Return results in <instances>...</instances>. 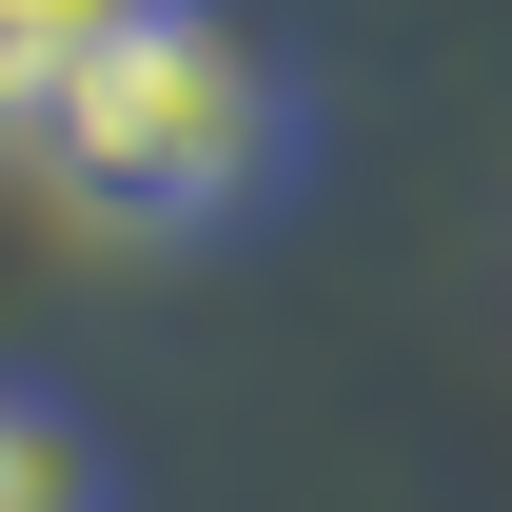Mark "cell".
Returning a JSON list of instances; mask_svg holds the SVG:
<instances>
[{"instance_id":"obj_1","label":"cell","mask_w":512,"mask_h":512,"mask_svg":"<svg viewBox=\"0 0 512 512\" xmlns=\"http://www.w3.org/2000/svg\"><path fill=\"white\" fill-rule=\"evenodd\" d=\"M20 178L99 237H237L296 178V60L237 0H138L119 40L20 119Z\"/></svg>"},{"instance_id":"obj_2","label":"cell","mask_w":512,"mask_h":512,"mask_svg":"<svg viewBox=\"0 0 512 512\" xmlns=\"http://www.w3.org/2000/svg\"><path fill=\"white\" fill-rule=\"evenodd\" d=\"M0 512H119L99 414H79L60 375H20V355H0Z\"/></svg>"},{"instance_id":"obj_3","label":"cell","mask_w":512,"mask_h":512,"mask_svg":"<svg viewBox=\"0 0 512 512\" xmlns=\"http://www.w3.org/2000/svg\"><path fill=\"white\" fill-rule=\"evenodd\" d=\"M119 20H138V0H0V158H20V119H40V99H60Z\"/></svg>"}]
</instances>
